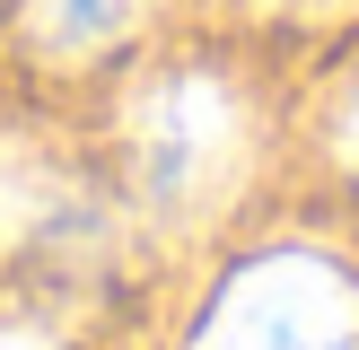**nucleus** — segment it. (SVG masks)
<instances>
[{"mask_svg": "<svg viewBox=\"0 0 359 350\" xmlns=\"http://www.w3.org/2000/svg\"><path fill=\"white\" fill-rule=\"evenodd\" d=\"M193 350H359V289L316 254H272L219 289Z\"/></svg>", "mask_w": 359, "mask_h": 350, "instance_id": "2", "label": "nucleus"}, {"mask_svg": "<svg viewBox=\"0 0 359 350\" xmlns=\"http://www.w3.org/2000/svg\"><path fill=\"white\" fill-rule=\"evenodd\" d=\"M140 27V0H27V44L53 62H88V52L123 44Z\"/></svg>", "mask_w": 359, "mask_h": 350, "instance_id": "4", "label": "nucleus"}, {"mask_svg": "<svg viewBox=\"0 0 359 350\" xmlns=\"http://www.w3.org/2000/svg\"><path fill=\"white\" fill-rule=\"evenodd\" d=\"M272 9H333V0H272Z\"/></svg>", "mask_w": 359, "mask_h": 350, "instance_id": "7", "label": "nucleus"}, {"mask_svg": "<svg viewBox=\"0 0 359 350\" xmlns=\"http://www.w3.org/2000/svg\"><path fill=\"white\" fill-rule=\"evenodd\" d=\"M0 350H53V342H35V332H0Z\"/></svg>", "mask_w": 359, "mask_h": 350, "instance_id": "6", "label": "nucleus"}, {"mask_svg": "<svg viewBox=\"0 0 359 350\" xmlns=\"http://www.w3.org/2000/svg\"><path fill=\"white\" fill-rule=\"evenodd\" d=\"M333 132H342V158L359 167V79H351V97H342V122H333Z\"/></svg>", "mask_w": 359, "mask_h": 350, "instance_id": "5", "label": "nucleus"}, {"mask_svg": "<svg viewBox=\"0 0 359 350\" xmlns=\"http://www.w3.org/2000/svg\"><path fill=\"white\" fill-rule=\"evenodd\" d=\"M245 105L210 70H175L132 105V184L158 210H202L245 167Z\"/></svg>", "mask_w": 359, "mask_h": 350, "instance_id": "1", "label": "nucleus"}, {"mask_svg": "<svg viewBox=\"0 0 359 350\" xmlns=\"http://www.w3.org/2000/svg\"><path fill=\"white\" fill-rule=\"evenodd\" d=\"M79 184L27 132H0V254H53L79 237Z\"/></svg>", "mask_w": 359, "mask_h": 350, "instance_id": "3", "label": "nucleus"}]
</instances>
